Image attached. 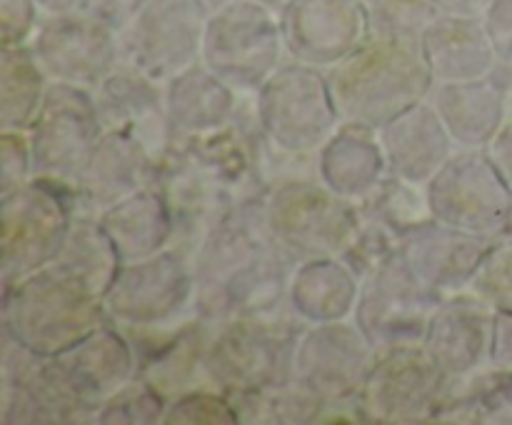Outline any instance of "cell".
<instances>
[{"instance_id": "obj_1", "label": "cell", "mask_w": 512, "mask_h": 425, "mask_svg": "<svg viewBox=\"0 0 512 425\" xmlns=\"http://www.w3.org/2000/svg\"><path fill=\"white\" fill-rule=\"evenodd\" d=\"M260 138L255 93H243L238 115L223 130L175 140L158 180L173 210L175 248L190 255L213 225L268 193L260 173Z\"/></svg>"}, {"instance_id": "obj_2", "label": "cell", "mask_w": 512, "mask_h": 425, "mask_svg": "<svg viewBox=\"0 0 512 425\" xmlns=\"http://www.w3.org/2000/svg\"><path fill=\"white\" fill-rule=\"evenodd\" d=\"M195 273V308L208 320L270 313L288 305L295 260L280 250L265 225L263 198L208 230L190 253Z\"/></svg>"}, {"instance_id": "obj_3", "label": "cell", "mask_w": 512, "mask_h": 425, "mask_svg": "<svg viewBox=\"0 0 512 425\" xmlns=\"http://www.w3.org/2000/svg\"><path fill=\"white\" fill-rule=\"evenodd\" d=\"M325 73L340 118L370 128H383L395 115L428 98L435 83L418 40L373 35Z\"/></svg>"}, {"instance_id": "obj_4", "label": "cell", "mask_w": 512, "mask_h": 425, "mask_svg": "<svg viewBox=\"0 0 512 425\" xmlns=\"http://www.w3.org/2000/svg\"><path fill=\"white\" fill-rule=\"evenodd\" d=\"M0 320L5 333L33 353L55 358L108 323L103 298L55 265L3 285Z\"/></svg>"}, {"instance_id": "obj_5", "label": "cell", "mask_w": 512, "mask_h": 425, "mask_svg": "<svg viewBox=\"0 0 512 425\" xmlns=\"http://www.w3.org/2000/svg\"><path fill=\"white\" fill-rule=\"evenodd\" d=\"M303 320L288 305L270 313L235 315L213 323L208 368L223 393H248L293 375V353Z\"/></svg>"}, {"instance_id": "obj_6", "label": "cell", "mask_w": 512, "mask_h": 425, "mask_svg": "<svg viewBox=\"0 0 512 425\" xmlns=\"http://www.w3.org/2000/svg\"><path fill=\"white\" fill-rule=\"evenodd\" d=\"M270 235L295 263L340 258L363 223L360 203L343 198L320 178L290 180L263 195Z\"/></svg>"}, {"instance_id": "obj_7", "label": "cell", "mask_w": 512, "mask_h": 425, "mask_svg": "<svg viewBox=\"0 0 512 425\" xmlns=\"http://www.w3.org/2000/svg\"><path fill=\"white\" fill-rule=\"evenodd\" d=\"M75 218V193L33 178L0 195V283L10 285L58 258Z\"/></svg>"}, {"instance_id": "obj_8", "label": "cell", "mask_w": 512, "mask_h": 425, "mask_svg": "<svg viewBox=\"0 0 512 425\" xmlns=\"http://www.w3.org/2000/svg\"><path fill=\"white\" fill-rule=\"evenodd\" d=\"M288 60L280 15L260 0H233L208 15L200 63L243 93H255Z\"/></svg>"}, {"instance_id": "obj_9", "label": "cell", "mask_w": 512, "mask_h": 425, "mask_svg": "<svg viewBox=\"0 0 512 425\" xmlns=\"http://www.w3.org/2000/svg\"><path fill=\"white\" fill-rule=\"evenodd\" d=\"M255 105L265 138L295 153H318L343 123L328 73L290 58L255 90Z\"/></svg>"}, {"instance_id": "obj_10", "label": "cell", "mask_w": 512, "mask_h": 425, "mask_svg": "<svg viewBox=\"0 0 512 425\" xmlns=\"http://www.w3.org/2000/svg\"><path fill=\"white\" fill-rule=\"evenodd\" d=\"M433 218L500 240L512 233V190L485 148H458L428 183Z\"/></svg>"}, {"instance_id": "obj_11", "label": "cell", "mask_w": 512, "mask_h": 425, "mask_svg": "<svg viewBox=\"0 0 512 425\" xmlns=\"http://www.w3.org/2000/svg\"><path fill=\"white\" fill-rule=\"evenodd\" d=\"M108 318L120 328H160L195 313L193 260L170 248L123 263L103 293Z\"/></svg>"}, {"instance_id": "obj_12", "label": "cell", "mask_w": 512, "mask_h": 425, "mask_svg": "<svg viewBox=\"0 0 512 425\" xmlns=\"http://www.w3.org/2000/svg\"><path fill=\"white\" fill-rule=\"evenodd\" d=\"M25 133L33 150V178L75 190L80 173L105 133L93 90L50 83L38 115Z\"/></svg>"}, {"instance_id": "obj_13", "label": "cell", "mask_w": 512, "mask_h": 425, "mask_svg": "<svg viewBox=\"0 0 512 425\" xmlns=\"http://www.w3.org/2000/svg\"><path fill=\"white\" fill-rule=\"evenodd\" d=\"M93 408L55 358L33 353L3 330L0 353V423L90 425Z\"/></svg>"}, {"instance_id": "obj_14", "label": "cell", "mask_w": 512, "mask_h": 425, "mask_svg": "<svg viewBox=\"0 0 512 425\" xmlns=\"http://www.w3.org/2000/svg\"><path fill=\"white\" fill-rule=\"evenodd\" d=\"M438 295L423 285L395 250L383 265L360 280L353 320L378 355L423 343L430 315L440 305Z\"/></svg>"}, {"instance_id": "obj_15", "label": "cell", "mask_w": 512, "mask_h": 425, "mask_svg": "<svg viewBox=\"0 0 512 425\" xmlns=\"http://www.w3.org/2000/svg\"><path fill=\"white\" fill-rule=\"evenodd\" d=\"M448 378L420 345L378 355L358 393L363 423L430 425Z\"/></svg>"}, {"instance_id": "obj_16", "label": "cell", "mask_w": 512, "mask_h": 425, "mask_svg": "<svg viewBox=\"0 0 512 425\" xmlns=\"http://www.w3.org/2000/svg\"><path fill=\"white\" fill-rule=\"evenodd\" d=\"M205 20L193 0H148L133 23L118 33L120 58L165 85L200 63Z\"/></svg>"}, {"instance_id": "obj_17", "label": "cell", "mask_w": 512, "mask_h": 425, "mask_svg": "<svg viewBox=\"0 0 512 425\" xmlns=\"http://www.w3.org/2000/svg\"><path fill=\"white\" fill-rule=\"evenodd\" d=\"M378 360L353 318L305 325L295 343L293 378L328 403L358 400L365 378Z\"/></svg>"}, {"instance_id": "obj_18", "label": "cell", "mask_w": 512, "mask_h": 425, "mask_svg": "<svg viewBox=\"0 0 512 425\" xmlns=\"http://www.w3.org/2000/svg\"><path fill=\"white\" fill-rule=\"evenodd\" d=\"M30 50L50 83L90 90L123 60L118 33L83 10L43 15Z\"/></svg>"}, {"instance_id": "obj_19", "label": "cell", "mask_w": 512, "mask_h": 425, "mask_svg": "<svg viewBox=\"0 0 512 425\" xmlns=\"http://www.w3.org/2000/svg\"><path fill=\"white\" fill-rule=\"evenodd\" d=\"M280 15L290 60L330 70L370 38L363 0H288Z\"/></svg>"}, {"instance_id": "obj_20", "label": "cell", "mask_w": 512, "mask_h": 425, "mask_svg": "<svg viewBox=\"0 0 512 425\" xmlns=\"http://www.w3.org/2000/svg\"><path fill=\"white\" fill-rule=\"evenodd\" d=\"M93 98L103 128L133 135L163 168L178 140L165 113V85L120 60L95 85Z\"/></svg>"}, {"instance_id": "obj_21", "label": "cell", "mask_w": 512, "mask_h": 425, "mask_svg": "<svg viewBox=\"0 0 512 425\" xmlns=\"http://www.w3.org/2000/svg\"><path fill=\"white\" fill-rule=\"evenodd\" d=\"M493 243L495 240L430 220L400 238L398 253L423 285L445 300L470 290Z\"/></svg>"}, {"instance_id": "obj_22", "label": "cell", "mask_w": 512, "mask_h": 425, "mask_svg": "<svg viewBox=\"0 0 512 425\" xmlns=\"http://www.w3.org/2000/svg\"><path fill=\"white\" fill-rule=\"evenodd\" d=\"M160 163L123 130H105L75 183V215L98 218L128 195L158 185Z\"/></svg>"}, {"instance_id": "obj_23", "label": "cell", "mask_w": 512, "mask_h": 425, "mask_svg": "<svg viewBox=\"0 0 512 425\" xmlns=\"http://www.w3.org/2000/svg\"><path fill=\"white\" fill-rule=\"evenodd\" d=\"M512 68L475 80H435L428 100L458 148H488L510 118Z\"/></svg>"}, {"instance_id": "obj_24", "label": "cell", "mask_w": 512, "mask_h": 425, "mask_svg": "<svg viewBox=\"0 0 512 425\" xmlns=\"http://www.w3.org/2000/svg\"><path fill=\"white\" fill-rule=\"evenodd\" d=\"M493 318V305L470 290L440 300L420 348L445 378H463L490 363Z\"/></svg>"}, {"instance_id": "obj_25", "label": "cell", "mask_w": 512, "mask_h": 425, "mask_svg": "<svg viewBox=\"0 0 512 425\" xmlns=\"http://www.w3.org/2000/svg\"><path fill=\"white\" fill-rule=\"evenodd\" d=\"M388 173L410 183L428 185L433 175L458 150L453 135L428 98L410 105L378 128Z\"/></svg>"}, {"instance_id": "obj_26", "label": "cell", "mask_w": 512, "mask_h": 425, "mask_svg": "<svg viewBox=\"0 0 512 425\" xmlns=\"http://www.w3.org/2000/svg\"><path fill=\"white\" fill-rule=\"evenodd\" d=\"M55 360L93 410L138 375V353L113 320L95 328L65 353L55 355Z\"/></svg>"}, {"instance_id": "obj_27", "label": "cell", "mask_w": 512, "mask_h": 425, "mask_svg": "<svg viewBox=\"0 0 512 425\" xmlns=\"http://www.w3.org/2000/svg\"><path fill=\"white\" fill-rule=\"evenodd\" d=\"M240 100L243 90H235L203 63L190 65L165 83V113L175 138L218 133L233 123Z\"/></svg>"}, {"instance_id": "obj_28", "label": "cell", "mask_w": 512, "mask_h": 425, "mask_svg": "<svg viewBox=\"0 0 512 425\" xmlns=\"http://www.w3.org/2000/svg\"><path fill=\"white\" fill-rule=\"evenodd\" d=\"M420 53L435 80H475L500 68L483 18L438 13L420 35Z\"/></svg>"}, {"instance_id": "obj_29", "label": "cell", "mask_w": 512, "mask_h": 425, "mask_svg": "<svg viewBox=\"0 0 512 425\" xmlns=\"http://www.w3.org/2000/svg\"><path fill=\"white\" fill-rule=\"evenodd\" d=\"M318 175L330 190L343 198H368L388 175L378 128L343 120L318 150Z\"/></svg>"}, {"instance_id": "obj_30", "label": "cell", "mask_w": 512, "mask_h": 425, "mask_svg": "<svg viewBox=\"0 0 512 425\" xmlns=\"http://www.w3.org/2000/svg\"><path fill=\"white\" fill-rule=\"evenodd\" d=\"M215 320L195 313L175 338L138 358V375L165 400H175L200 388H215L208 368V340Z\"/></svg>"}, {"instance_id": "obj_31", "label": "cell", "mask_w": 512, "mask_h": 425, "mask_svg": "<svg viewBox=\"0 0 512 425\" xmlns=\"http://www.w3.org/2000/svg\"><path fill=\"white\" fill-rule=\"evenodd\" d=\"M123 263L150 258L175 243V218L158 185L138 190L98 215Z\"/></svg>"}, {"instance_id": "obj_32", "label": "cell", "mask_w": 512, "mask_h": 425, "mask_svg": "<svg viewBox=\"0 0 512 425\" xmlns=\"http://www.w3.org/2000/svg\"><path fill=\"white\" fill-rule=\"evenodd\" d=\"M360 295V278L343 258H313L295 265L288 303L305 325L350 320Z\"/></svg>"}, {"instance_id": "obj_33", "label": "cell", "mask_w": 512, "mask_h": 425, "mask_svg": "<svg viewBox=\"0 0 512 425\" xmlns=\"http://www.w3.org/2000/svg\"><path fill=\"white\" fill-rule=\"evenodd\" d=\"M498 425L512 423V368L483 365L475 373L453 378L435 408L430 425Z\"/></svg>"}, {"instance_id": "obj_34", "label": "cell", "mask_w": 512, "mask_h": 425, "mask_svg": "<svg viewBox=\"0 0 512 425\" xmlns=\"http://www.w3.org/2000/svg\"><path fill=\"white\" fill-rule=\"evenodd\" d=\"M50 265L78 278L85 288L103 298L123 260L95 215H75L63 248Z\"/></svg>"}, {"instance_id": "obj_35", "label": "cell", "mask_w": 512, "mask_h": 425, "mask_svg": "<svg viewBox=\"0 0 512 425\" xmlns=\"http://www.w3.org/2000/svg\"><path fill=\"white\" fill-rule=\"evenodd\" d=\"M230 400L240 425H318L328 403L293 375L265 388L235 393Z\"/></svg>"}, {"instance_id": "obj_36", "label": "cell", "mask_w": 512, "mask_h": 425, "mask_svg": "<svg viewBox=\"0 0 512 425\" xmlns=\"http://www.w3.org/2000/svg\"><path fill=\"white\" fill-rule=\"evenodd\" d=\"M48 85L30 45L0 48V130H28Z\"/></svg>"}, {"instance_id": "obj_37", "label": "cell", "mask_w": 512, "mask_h": 425, "mask_svg": "<svg viewBox=\"0 0 512 425\" xmlns=\"http://www.w3.org/2000/svg\"><path fill=\"white\" fill-rule=\"evenodd\" d=\"M360 213H363V218L375 220V223L393 230L398 238L435 220L433 210H430L428 185L410 183V180L390 173L368 198L360 200Z\"/></svg>"}, {"instance_id": "obj_38", "label": "cell", "mask_w": 512, "mask_h": 425, "mask_svg": "<svg viewBox=\"0 0 512 425\" xmlns=\"http://www.w3.org/2000/svg\"><path fill=\"white\" fill-rule=\"evenodd\" d=\"M168 400L140 375L93 410L90 425H163Z\"/></svg>"}, {"instance_id": "obj_39", "label": "cell", "mask_w": 512, "mask_h": 425, "mask_svg": "<svg viewBox=\"0 0 512 425\" xmlns=\"http://www.w3.org/2000/svg\"><path fill=\"white\" fill-rule=\"evenodd\" d=\"M373 38L418 40L438 10L430 0H363Z\"/></svg>"}, {"instance_id": "obj_40", "label": "cell", "mask_w": 512, "mask_h": 425, "mask_svg": "<svg viewBox=\"0 0 512 425\" xmlns=\"http://www.w3.org/2000/svg\"><path fill=\"white\" fill-rule=\"evenodd\" d=\"M163 425H240V418L228 393L200 388L170 400Z\"/></svg>"}, {"instance_id": "obj_41", "label": "cell", "mask_w": 512, "mask_h": 425, "mask_svg": "<svg viewBox=\"0 0 512 425\" xmlns=\"http://www.w3.org/2000/svg\"><path fill=\"white\" fill-rule=\"evenodd\" d=\"M470 293L483 298L495 310L512 313V233L495 240L488 258L470 283Z\"/></svg>"}, {"instance_id": "obj_42", "label": "cell", "mask_w": 512, "mask_h": 425, "mask_svg": "<svg viewBox=\"0 0 512 425\" xmlns=\"http://www.w3.org/2000/svg\"><path fill=\"white\" fill-rule=\"evenodd\" d=\"M398 245L400 238L393 230L375 223V220L363 218L358 233L353 235V240H350V245L345 248V253L340 255V258H343V263L363 280L365 275L373 273L378 265H383L385 260L398 250Z\"/></svg>"}, {"instance_id": "obj_43", "label": "cell", "mask_w": 512, "mask_h": 425, "mask_svg": "<svg viewBox=\"0 0 512 425\" xmlns=\"http://www.w3.org/2000/svg\"><path fill=\"white\" fill-rule=\"evenodd\" d=\"M33 180V150L25 130H0V195Z\"/></svg>"}, {"instance_id": "obj_44", "label": "cell", "mask_w": 512, "mask_h": 425, "mask_svg": "<svg viewBox=\"0 0 512 425\" xmlns=\"http://www.w3.org/2000/svg\"><path fill=\"white\" fill-rule=\"evenodd\" d=\"M43 20V10L35 0H0V48L30 45Z\"/></svg>"}, {"instance_id": "obj_45", "label": "cell", "mask_w": 512, "mask_h": 425, "mask_svg": "<svg viewBox=\"0 0 512 425\" xmlns=\"http://www.w3.org/2000/svg\"><path fill=\"white\" fill-rule=\"evenodd\" d=\"M483 25L500 65L512 68V0H490L488 10L483 13Z\"/></svg>"}, {"instance_id": "obj_46", "label": "cell", "mask_w": 512, "mask_h": 425, "mask_svg": "<svg viewBox=\"0 0 512 425\" xmlns=\"http://www.w3.org/2000/svg\"><path fill=\"white\" fill-rule=\"evenodd\" d=\"M148 5V0H83L80 10L93 15L95 20L113 28L115 33L128 28L135 20V15Z\"/></svg>"}, {"instance_id": "obj_47", "label": "cell", "mask_w": 512, "mask_h": 425, "mask_svg": "<svg viewBox=\"0 0 512 425\" xmlns=\"http://www.w3.org/2000/svg\"><path fill=\"white\" fill-rule=\"evenodd\" d=\"M490 365L512 368V313L495 310L493 335H490Z\"/></svg>"}, {"instance_id": "obj_48", "label": "cell", "mask_w": 512, "mask_h": 425, "mask_svg": "<svg viewBox=\"0 0 512 425\" xmlns=\"http://www.w3.org/2000/svg\"><path fill=\"white\" fill-rule=\"evenodd\" d=\"M485 150H488L495 168L500 170V175H503V180L512 190V115L508 118V123L500 128V133L495 135L493 143H490Z\"/></svg>"}, {"instance_id": "obj_49", "label": "cell", "mask_w": 512, "mask_h": 425, "mask_svg": "<svg viewBox=\"0 0 512 425\" xmlns=\"http://www.w3.org/2000/svg\"><path fill=\"white\" fill-rule=\"evenodd\" d=\"M438 13L445 15H473V18H483L488 10L490 0H430Z\"/></svg>"}, {"instance_id": "obj_50", "label": "cell", "mask_w": 512, "mask_h": 425, "mask_svg": "<svg viewBox=\"0 0 512 425\" xmlns=\"http://www.w3.org/2000/svg\"><path fill=\"white\" fill-rule=\"evenodd\" d=\"M43 10V15H60V13H73V10H80V3L83 0H35Z\"/></svg>"}, {"instance_id": "obj_51", "label": "cell", "mask_w": 512, "mask_h": 425, "mask_svg": "<svg viewBox=\"0 0 512 425\" xmlns=\"http://www.w3.org/2000/svg\"><path fill=\"white\" fill-rule=\"evenodd\" d=\"M193 3L198 5V8L203 10L205 18H208V15L218 13V10H223L225 5H230V3H233V0H193Z\"/></svg>"}, {"instance_id": "obj_52", "label": "cell", "mask_w": 512, "mask_h": 425, "mask_svg": "<svg viewBox=\"0 0 512 425\" xmlns=\"http://www.w3.org/2000/svg\"><path fill=\"white\" fill-rule=\"evenodd\" d=\"M260 3L270 5V8H275V10H280V8H283L285 3H288V0H260Z\"/></svg>"}, {"instance_id": "obj_53", "label": "cell", "mask_w": 512, "mask_h": 425, "mask_svg": "<svg viewBox=\"0 0 512 425\" xmlns=\"http://www.w3.org/2000/svg\"><path fill=\"white\" fill-rule=\"evenodd\" d=\"M510 115H512V80H510Z\"/></svg>"}]
</instances>
